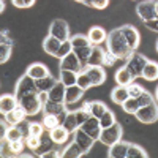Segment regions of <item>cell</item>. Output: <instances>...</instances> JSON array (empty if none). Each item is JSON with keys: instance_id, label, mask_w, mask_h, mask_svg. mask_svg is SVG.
I'll use <instances>...</instances> for the list:
<instances>
[{"instance_id": "cell-47", "label": "cell", "mask_w": 158, "mask_h": 158, "mask_svg": "<svg viewBox=\"0 0 158 158\" xmlns=\"http://www.w3.org/2000/svg\"><path fill=\"white\" fill-rule=\"evenodd\" d=\"M127 87H128V94H130V97H133V98H138V97L142 94V92L146 90L141 84H136V82H131V84L127 85Z\"/></svg>"}, {"instance_id": "cell-13", "label": "cell", "mask_w": 158, "mask_h": 158, "mask_svg": "<svg viewBox=\"0 0 158 158\" xmlns=\"http://www.w3.org/2000/svg\"><path fill=\"white\" fill-rule=\"evenodd\" d=\"M81 128L85 131V133H89L92 138H94L95 141L100 139V133H101V127H100V118L98 117H94V115H90L89 117V120L84 122L81 125Z\"/></svg>"}, {"instance_id": "cell-54", "label": "cell", "mask_w": 158, "mask_h": 158, "mask_svg": "<svg viewBox=\"0 0 158 158\" xmlns=\"http://www.w3.org/2000/svg\"><path fill=\"white\" fill-rule=\"evenodd\" d=\"M108 5H109V0H94L92 8H95V10H104Z\"/></svg>"}, {"instance_id": "cell-46", "label": "cell", "mask_w": 158, "mask_h": 158, "mask_svg": "<svg viewBox=\"0 0 158 158\" xmlns=\"http://www.w3.org/2000/svg\"><path fill=\"white\" fill-rule=\"evenodd\" d=\"M24 141H25V146H27L30 150L36 152V149L40 147V144H41V136L38 138V136H32V135H30L29 138H25Z\"/></svg>"}, {"instance_id": "cell-4", "label": "cell", "mask_w": 158, "mask_h": 158, "mask_svg": "<svg viewBox=\"0 0 158 158\" xmlns=\"http://www.w3.org/2000/svg\"><path fill=\"white\" fill-rule=\"evenodd\" d=\"M122 135H123V130H122V125L115 122L114 125L108 127V128H101V133H100V139L104 146H112L114 142L120 141L122 139Z\"/></svg>"}, {"instance_id": "cell-14", "label": "cell", "mask_w": 158, "mask_h": 158, "mask_svg": "<svg viewBox=\"0 0 158 158\" xmlns=\"http://www.w3.org/2000/svg\"><path fill=\"white\" fill-rule=\"evenodd\" d=\"M16 106H19V100L15 94H3L2 97H0V112H2L3 115L8 114L10 111H13Z\"/></svg>"}, {"instance_id": "cell-25", "label": "cell", "mask_w": 158, "mask_h": 158, "mask_svg": "<svg viewBox=\"0 0 158 158\" xmlns=\"http://www.w3.org/2000/svg\"><path fill=\"white\" fill-rule=\"evenodd\" d=\"M114 79H115L117 85H125V87H127V85H130L131 82H135V77H133V74H131V73L128 71V68H127V67L118 68V70L115 71Z\"/></svg>"}, {"instance_id": "cell-11", "label": "cell", "mask_w": 158, "mask_h": 158, "mask_svg": "<svg viewBox=\"0 0 158 158\" xmlns=\"http://www.w3.org/2000/svg\"><path fill=\"white\" fill-rule=\"evenodd\" d=\"M118 29H120V32L125 35L131 51H136L139 48V44H141V35H139L138 29L133 27V25H122V27H118Z\"/></svg>"}, {"instance_id": "cell-42", "label": "cell", "mask_w": 158, "mask_h": 158, "mask_svg": "<svg viewBox=\"0 0 158 158\" xmlns=\"http://www.w3.org/2000/svg\"><path fill=\"white\" fill-rule=\"evenodd\" d=\"M5 138L8 141H16V139H24L22 138V133H21V130L16 127V125H10L8 130H6V135Z\"/></svg>"}, {"instance_id": "cell-24", "label": "cell", "mask_w": 158, "mask_h": 158, "mask_svg": "<svg viewBox=\"0 0 158 158\" xmlns=\"http://www.w3.org/2000/svg\"><path fill=\"white\" fill-rule=\"evenodd\" d=\"M65 92H67V85H65L60 79H59L57 84L49 90V100H51V101L65 103Z\"/></svg>"}, {"instance_id": "cell-30", "label": "cell", "mask_w": 158, "mask_h": 158, "mask_svg": "<svg viewBox=\"0 0 158 158\" xmlns=\"http://www.w3.org/2000/svg\"><path fill=\"white\" fill-rule=\"evenodd\" d=\"M104 51L101 46H94L92 54L89 57V63L87 65H103V59H104Z\"/></svg>"}, {"instance_id": "cell-35", "label": "cell", "mask_w": 158, "mask_h": 158, "mask_svg": "<svg viewBox=\"0 0 158 158\" xmlns=\"http://www.w3.org/2000/svg\"><path fill=\"white\" fill-rule=\"evenodd\" d=\"M70 41H71V44H73V49H76V48H84V46H90V44H92L90 40H89V36H87V35H82V33H77V35L70 36Z\"/></svg>"}, {"instance_id": "cell-61", "label": "cell", "mask_w": 158, "mask_h": 158, "mask_svg": "<svg viewBox=\"0 0 158 158\" xmlns=\"http://www.w3.org/2000/svg\"><path fill=\"white\" fill-rule=\"evenodd\" d=\"M74 2H79V3H84V0H74Z\"/></svg>"}, {"instance_id": "cell-49", "label": "cell", "mask_w": 158, "mask_h": 158, "mask_svg": "<svg viewBox=\"0 0 158 158\" xmlns=\"http://www.w3.org/2000/svg\"><path fill=\"white\" fill-rule=\"evenodd\" d=\"M16 127L21 130V133H22V138H24V139L30 136V122H27L25 118H24V120H21Z\"/></svg>"}, {"instance_id": "cell-50", "label": "cell", "mask_w": 158, "mask_h": 158, "mask_svg": "<svg viewBox=\"0 0 158 158\" xmlns=\"http://www.w3.org/2000/svg\"><path fill=\"white\" fill-rule=\"evenodd\" d=\"M118 59L112 54V52H109L108 49L104 51V59H103V67H112V65L117 62Z\"/></svg>"}, {"instance_id": "cell-28", "label": "cell", "mask_w": 158, "mask_h": 158, "mask_svg": "<svg viewBox=\"0 0 158 158\" xmlns=\"http://www.w3.org/2000/svg\"><path fill=\"white\" fill-rule=\"evenodd\" d=\"M92 49H94V44L73 49V51H74V54H76V56H77V59H79V62H81L82 68H85V67H87V63H89V57H90V54H92ZM82 71H84V70H82Z\"/></svg>"}, {"instance_id": "cell-40", "label": "cell", "mask_w": 158, "mask_h": 158, "mask_svg": "<svg viewBox=\"0 0 158 158\" xmlns=\"http://www.w3.org/2000/svg\"><path fill=\"white\" fill-rule=\"evenodd\" d=\"M24 147H27L25 146V141L24 139H16V141H10V152L13 155H16L19 156L24 150Z\"/></svg>"}, {"instance_id": "cell-33", "label": "cell", "mask_w": 158, "mask_h": 158, "mask_svg": "<svg viewBox=\"0 0 158 158\" xmlns=\"http://www.w3.org/2000/svg\"><path fill=\"white\" fill-rule=\"evenodd\" d=\"M127 156L128 158H147L149 153L144 150L141 146H138V144H133L130 142L128 144V152H127Z\"/></svg>"}, {"instance_id": "cell-44", "label": "cell", "mask_w": 158, "mask_h": 158, "mask_svg": "<svg viewBox=\"0 0 158 158\" xmlns=\"http://www.w3.org/2000/svg\"><path fill=\"white\" fill-rule=\"evenodd\" d=\"M71 51H73V44H71L70 40H67V41H62L60 49H59V52H57V59H63L65 56H68Z\"/></svg>"}, {"instance_id": "cell-31", "label": "cell", "mask_w": 158, "mask_h": 158, "mask_svg": "<svg viewBox=\"0 0 158 158\" xmlns=\"http://www.w3.org/2000/svg\"><path fill=\"white\" fill-rule=\"evenodd\" d=\"M65 128L70 131V135L74 133V131L79 128V123H77V118H76V112L74 111H68L67 112V117H65V120L62 123Z\"/></svg>"}, {"instance_id": "cell-43", "label": "cell", "mask_w": 158, "mask_h": 158, "mask_svg": "<svg viewBox=\"0 0 158 158\" xmlns=\"http://www.w3.org/2000/svg\"><path fill=\"white\" fill-rule=\"evenodd\" d=\"M81 89H84V90H87V89H90L92 87V81H90V77L87 76V73L85 71H81L77 74V82H76Z\"/></svg>"}, {"instance_id": "cell-2", "label": "cell", "mask_w": 158, "mask_h": 158, "mask_svg": "<svg viewBox=\"0 0 158 158\" xmlns=\"http://www.w3.org/2000/svg\"><path fill=\"white\" fill-rule=\"evenodd\" d=\"M147 62H149V59L146 56H142L141 52H138V51H133L125 59V67L128 68V71L133 74V77L136 79V77L142 76V71H144V68H146Z\"/></svg>"}, {"instance_id": "cell-52", "label": "cell", "mask_w": 158, "mask_h": 158, "mask_svg": "<svg viewBox=\"0 0 158 158\" xmlns=\"http://www.w3.org/2000/svg\"><path fill=\"white\" fill-rule=\"evenodd\" d=\"M36 0H11V3L16 8H30L35 5Z\"/></svg>"}, {"instance_id": "cell-56", "label": "cell", "mask_w": 158, "mask_h": 158, "mask_svg": "<svg viewBox=\"0 0 158 158\" xmlns=\"http://www.w3.org/2000/svg\"><path fill=\"white\" fill-rule=\"evenodd\" d=\"M38 98H40V101H41V103L44 104L46 101H49V92H43V90H40V92H38Z\"/></svg>"}, {"instance_id": "cell-7", "label": "cell", "mask_w": 158, "mask_h": 158, "mask_svg": "<svg viewBox=\"0 0 158 158\" xmlns=\"http://www.w3.org/2000/svg\"><path fill=\"white\" fill-rule=\"evenodd\" d=\"M49 35L54 36L60 41H67L70 40V25L63 19H54L49 27Z\"/></svg>"}, {"instance_id": "cell-59", "label": "cell", "mask_w": 158, "mask_h": 158, "mask_svg": "<svg viewBox=\"0 0 158 158\" xmlns=\"http://www.w3.org/2000/svg\"><path fill=\"white\" fill-rule=\"evenodd\" d=\"M153 95H155V100H156V103H158V85H156V89H155V94H153Z\"/></svg>"}, {"instance_id": "cell-9", "label": "cell", "mask_w": 158, "mask_h": 158, "mask_svg": "<svg viewBox=\"0 0 158 158\" xmlns=\"http://www.w3.org/2000/svg\"><path fill=\"white\" fill-rule=\"evenodd\" d=\"M84 71L90 77L92 87L101 85V84H104V81H106V71H104L103 65H87V67L84 68Z\"/></svg>"}, {"instance_id": "cell-5", "label": "cell", "mask_w": 158, "mask_h": 158, "mask_svg": "<svg viewBox=\"0 0 158 158\" xmlns=\"http://www.w3.org/2000/svg\"><path fill=\"white\" fill-rule=\"evenodd\" d=\"M135 117L141 123H155L158 120V103H152L147 106H142L136 111Z\"/></svg>"}, {"instance_id": "cell-32", "label": "cell", "mask_w": 158, "mask_h": 158, "mask_svg": "<svg viewBox=\"0 0 158 158\" xmlns=\"http://www.w3.org/2000/svg\"><path fill=\"white\" fill-rule=\"evenodd\" d=\"M77 74H79V73H74V71H70V70H60L59 79H60V81L67 85V87H70V85H76V82H77Z\"/></svg>"}, {"instance_id": "cell-6", "label": "cell", "mask_w": 158, "mask_h": 158, "mask_svg": "<svg viewBox=\"0 0 158 158\" xmlns=\"http://www.w3.org/2000/svg\"><path fill=\"white\" fill-rule=\"evenodd\" d=\"M136 13L141 21H150L158 18L156 15V0H142L136 6Z\"/></svg>"}, {"instance_id": "cell-55", "label": "cell", "mask_w": 158, "mask_h": 158, "mask_svg": "<svg viewBox=\"0 0 158 158\" xmlns=\"http://www.w3.org/2000/svg\"><path fill=\"white\" fill-rule=\"evenodd\" d=\"M0 44H10L13 46V40L8 36V32L2 30V33H0Z\"/></svg>"}, {"instance_id": "cell-19", "label": "cell", "mask_w": 158, "mask_h": 158, "mask_svg": "<svg viewBox=\"0 0 158 158\" xmlns=\"http://www.w3.org/2000/svg\"><path fill=\"white\" fill-rule=\"evenodd\" d=\"M49 136H51L52 141H54V144L60 146V144H65V142L68 141V138H70V131L65 128L63 125H59V127H56L54 130H51V131H49Z\"/></svg>"}, {"instance_id": "cell-51", "label": "cell", "mask_w": 158, "mask_h": 158, "mask_svg": "<svg viewBox=\"0 0 158 158\" xmlns=\"http://www.w3.org/2000/svg\"><path fill=\"white\" fill-rule=\"evenodd\" d=\"M74 112H76V118H77L79 127H81L84 122H87V120H89V117H90V112L84 111L82 108H79V109H77V111H74Z\"/></svg>"}, {"instance_id": "cell-29", "label": "cell", "mask_w": 158, "mask_h": 158, "mask_svg": "<svg viewBox=\"0 0 158 158\" xmlns=\"http://www.w3.org/2000/svg\"><path fill=\"white\" fill-rule=\"evenodd\" d=\"M82 155H85V153H84V150L81 149V146H79L76 141L70 142V146H67V149L63 150V156L65 158H79Z\"/></svg>"}, {"instance_id": "cell-10", "label": "cell", "mask_w": 158, "mask_h": 158, "mask_svg": "<svg viewBox=\"0 0 158 158\" xmlns=\"http://www.w3.org/2000/svg\"><path fill=\"white\" fill-rule=\"evenodd\" d=\"M59 68L60 70H70V71H74V73H81L84 70L81 62H79V59H77V56L74 54V51H71L68 56H65L63 59H60Z\"/></svg>"}, {"instance_id": "cell-60", "label": "cell", "mask_w": 158, "mask_h": 158, "mask_svg": "<svg viewBox=\"0 0 158 158\" xmlns=\"http://www.w3.org/2000/svg\"><path fill=\"white\" fill-rule=\"evenodd\" d=\"M0 3H2V11L5 10V2H3V0H0Z\"/></svg>"}, {"instance_id": "cell-53", "label": "cell", "mask_w": 158, "mask_h": 158, "mask_svg": "<svg viewBox=\"0 0 158 158\" xmlns=\"http://www.w3.org/2000/svg\"><path fill=\"white\" fill-rule=\"evenodd\" d=\"M144 24H146V27H147L149 30H152V32H156V33H158V18L150 19V21H146Z\"/></svg>"}, {"instance_id": "cell-15", "label": "cell", "mask_w": 158, "mask_h": 158, "mask_svg": "<svg viewBox=\"0 0 158 158\" xmlns=\"http://www.w3.org/2000/svg\"><path fill=\"white\" fill-rule=\"evenodd\" d=\"M87 36H89L90 43L94 44V46H100L101 43L106 41L108 33H106V30H104L103 27H100V25H94V27H90Z\"/></svg>"}, {"instance_id": "cell-27", "label": "cell", "mask_w": 158, "mask_h": 158, "mask_svg": "<svg viewBox=\"0 0 158 158\" xmlns=\"http://www.w3.org/2000/svg\"><path fill=\"white\" fill-rule=\"evenodd\" d=\"M57 81L59 79L56 77V76H52V74H48L46 77H41V79H36V87H38V90H43V92H49L52 87H54L56 84H57Z\"/></svg>"}, {"instance_id": "cell-18", "label": "cell", "mask_w": 158, "mask_h": 158, "mask_svg": "<svg viewBox=\"0 0 158 158\" xmlns=\"http://www.w3.org/2000/svg\"><path fill=\"white\" fill-rule=\"evenodd\" d=\"M25 73H27L30 77H33L35 81H36V79H41V77H46L48 74H51L49 73V68L46 67L44 63H40V62L29 65L27 70H25Z\"/></svg>"}, {"instance_id": "cell-12", "label": "cell", "mask_w": 158, "mask_h": 158, "mask_svg": "<svg viewBox=\"0 0 158 158\" xmlns=\"http://www.w3.org/2000/svg\"><path fill=\"white\" fill-rule=\"evenodd\" d=\"M73 135H74V141L79 144V146H81V149L84 150V153H89V152H90V149L94 147L95 139L92 138L89 133H85V131H84L81 127H79Z\"/></svg>"}, {"instance_id": "cell-39", "label": "cell", "mask_w": 158, "mask_h": 158, "mask_svg": "<svg viewBox=\"0 0 158 158\" xmlns=\"http://www.w3.org/2000/svg\"><path fill=\"white\" fill-rule=\"evenodd\" d=\"M156 100H155V95L153 94H150L149 90H144L142 94L138 97V103H139V108H142V106H147V104H152V103H155Z\"/></svg>"}, {"instance_id": "cell-37", "label": "cell", "mask_w": 158, "mask_h": 158, "mask_svg": "<svg viewBox=\"0 0 158 158\" xmlns=\"http://www.w3.org/2000/svg\"><path fill=\"white\" fill-rule=\"evenodd\" d=\"M122 109L127 112V114H131V115H135L136 111L139 109V103H138V98H133V97H130L123 104H122Z\"/></svg>"}, {"instance_id": "cell-17", "label": "cell", "mask_w": 158, "mask_h": 158, "mask_svg": "<svg viewBox=\"0 0 158 158\" xmlns=\"http://www.w3.org/2000/svg\"><path fill=\"white\" fill-rule=\"evenodd\" d=\"M84 92H85V90L81 89L77 84L67 87V92H65V103H67V106H70V104H74V103H77V101H81Z\"/></svg>"}, {"instance_id": "cell-22", "label": "cell", "mask_w": 158, "mask_h": 158, "mask_svg": "<svg viewBox=\"0 0 158 158\" xmlns=\"http://www.w3.org/2000/svg\"><path fill=\"white\" fill-rule=\"evenodd\" d=\"M60 44H62L60 40L48 35V36L44 38V41H43V49H44L46 54H49V56H52V57H57V52H59V49H60Z\"/></svg>"}, {"instance_id": "cell-36", "label": "cell", "mask_w": 158, "mask_h": 158, "mask_svg": "<svg viewBox=\"0 0 158 158\" xmlns=\"http://www.w3.org/2000/svg\"><path fill=\"white\" fill-rule=\"evenodd\" d=\"M106 111H108V106L103 101H90V115L100 118Z\"/></svg>"}, {"instance_id": "cell-20", "label": "cell", "mask_w": 158, "mask_h": 158, "mask_svg": "<svg viewBox=\"0 0 158 158\" xmlns=\"http://www.w3.org/2000/svg\"><path fill=\"white\" fill-rule=\"evenodd\" d=\"M67 109V103H59V101H46L43 104V112L44 114H54V115H62L65 114Z\"/></svg>"}, {"instance_id": "cell-48", "label": "cell", "mask_w": 158, "mask_h": 158, "mask_svg": "<svg viewBox=\"0 0 158 158\" xmlns=\"http://www.w3.org/2000/svg\"><path fill=\"white\" fill-rule=\"evenodd\" d=\"M44 133V127L43 122H30V135L32 136H43Z\"/></svg>"}, {"instance_id": "cell-38", "label": "cell", "mask_w": 158, "mask_h": 158, "mask_svg": "<svg viewBox=\"0 0 158 158\" xmlns=\"http://www.w3.org/2000/svg\"><path fill=\"white\" fill-rule=\"evenodd\" d=\"M115 122H117V120H115V115H114V112H112L111 109H108L106 112L100 117V127H101V128H108V127L114 125Z\"/></svg>"}, {"instance_id": "cell-58", "label": "cell", "mask_w": 158, "mask_h": 158, "mask_svg": "<svg viewBox=\"0 0 158 158\" xmlns=\"http://www.w3.org/2000/svg\"><path fill=\"white\" fill-rule=\"evenodd\" d=\"M19 156H21V158H32V156H35V155H32V153H21Z\"/></svg>"}, {"instance_id": "cell-34", "label": "cell", "mask_w": 158, "mask_h": 158, "mask_svg": "<svg viewBox=\"0 0 158 158\" xmlns=\"http://www.w3.org/2000/svg\"><path fill=\"white\" fill-rule=\"evenodd\" d=\"M59 125H62L59 115H54V114H43V127H44V130L51 131V130H54V128L59 127Z\"/></svg>"}, {"instance_id": "cell-8", "label": "cell", "mask_w": 158, "mask_h": 158, "mask_svg": "<svg viewBox=\"0 0 158 158\" xmlns=\"http://www.w3.org/2000/svg\"><path fill=\"white\" fill-rule=\"evenodd\" d=\"M19 104L24 108V111L27 112V115H35L40 111H43V103L40 101L38 94H32V95H25L24 98L19 100Z\"/></svg>"}, {"instance_id": "cell-41", "label": "cell", "mask_w": 158, "mask_h": 158, "mask_svg": "<svg viewBox=\"0 0 158 158\" xmlns=\"http://www.w3.org/2000/svg\"><path fill=\"white\" fill-rule=\"evenodd\" d=\"M52 144H54V141L51 139V136H49V138H43V136H41V144H40V147L36 149V155H38V156H43L46 152L51 150Z\"/></svg>"}, {"instance_id": "cell-57", "label": "cell", "mask_w": 158, "mask_h": 158, "mask_svg": "<svg viewBox=\"0 0 158 158\" xmlns=\"http://www.w3.org/2000/svg\"><path fill=\"white\" fill-rule=\"evenodd\" d=\"M6 123H8V122L5 120V118L0 122V136H2V138H5V135H6V130H8V128H6Z\"/></svg>"}, {"instance_id": "cell-26", "label": "cell", "mask_w": 158, "mask_h": 158, "mask_svg": "<svg viewBox=\"0 0 158 158\" xmlns=\"http://www.w3.org/2000/svg\"><path fill=\"white\" fill-rule=\"evenodd\" d=\"M141 77H144L146 81H156L158 79V63L155 60H149Z\"/></svg>"}, {"instance_id": "cell-62", "label": "cell", "mask_w": 158, "mask_h": 158, "mask_svg": "<svg viewBox=\"0 0 158 158\" xmlns=\"http://www.w3.org/2000/svg\"><path fill=\"white\" fill-rule=\"evenodd\" d=\"M156 52H158V40H156Z\"/></svg>"}, {"instance_id": "cell-1", "label": "cell", "mask_w": 158, "mask_h": 158, "mask_svg": "<svg viewBox=\"0 0 158 158\" xmlns=\"http://www.w3.org/2000/svg\"><path fill=\"white\" fill-rule=\"evenodd\" d=\"M106 49L109 52L117 57V59H127L131 52V48L128 46V41L125 35L120 32V29H112L109 33H108V38H106Z\"/></svg>"}, {"instance_id": "cell-16", "label": "cell", "mask_w": 158, "mask_h": 158, "mask_svg": "<svg viewBox=\"0 0 158 158\" xmlns=\"http://www.w3.org/2000/svg\"><path fill=\"white\" fill-rule=\"evenodd\" d=\"M128 144L127 141L120 139L114 142L112 146H109V152H108V156L109 158H125L127 156V152H128Z\"/></svg>"}, {"instance_id": "cell-23", "label": "cell", "mask_w": 158, "mask_h": 158, "mask_svg": "<svg viewBox=\"0 0 158 158\" xmlns=\"http://www.w3.org/2000/svg\"><path fill=\"white\" fill-rule=\"evenodd\" d=\"M25 117H27V112H25L24 108L19 104V106H16L13 111L5 114V120L8 122V125H18L21 120H24Z\"/></svg>"}, {"instance_id": "cell-45", "label": "cell", "mask_w": 158, "mask_h": 158, "mask_svg": "<svg viewBox=\"0 0 158 158\" xmlns=\"http://www.w3.org/2000/svg\"><path fill=\"white\" fill-rule=\"evenodd\" d=\"M13 46L10 44H0V63H6L11 57Z\"/></svg>"}, {"instance_id": "cell-3", "label": "cell", "mask_w": 158, "mask_h": 158, "mask_svg": "<svg viewBox=\"0 0 158 158\" xmlns=\"http://www.w3.org/2000/svg\"><path fill=\"white\" fill-rule=\"evenodd\" d=\"M38 87H36V82L35 79L30 77L27 73H24L19 81L16 82V89H15V95L18 97V100L24 98L25 95H32V94H38Z\"/></svg>"}, {"instance_id": "cell-21", "label": "cell", "mask_w": 158, "mask_h": 158, "mask_svg": "<svg viewBox=\"0 0 158 158\" xmlns=\"http://www.w3.org/2000/svg\"><path fill=\"white\" fill-rule=\"evenodd\" d=\"M130 98V94H128V87L125 85H117L111 90V100L118 104V106H122V104Z\"/></svg>"}]
</instances>
